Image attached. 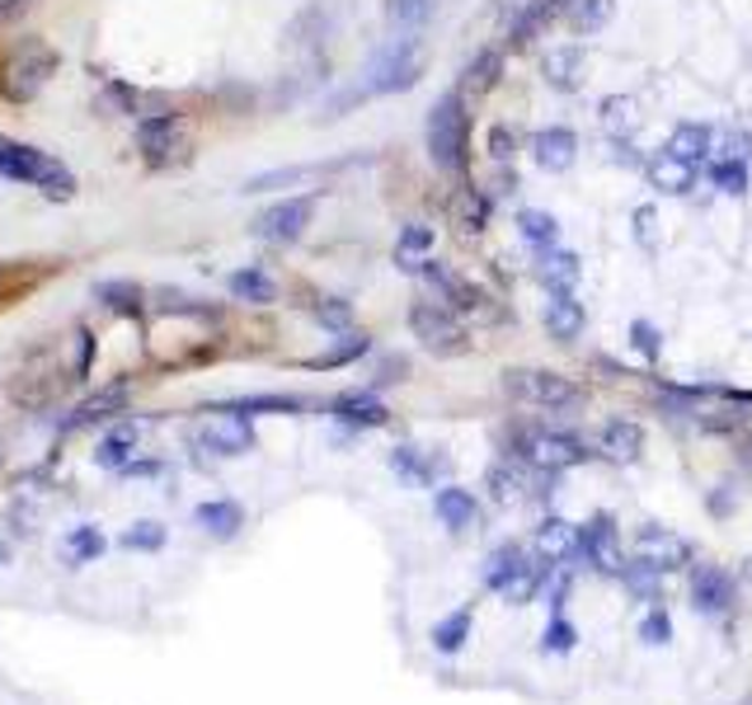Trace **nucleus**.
Wrapping results in <instances>:
<instances>
[{
  "instance_id": "2",
  "label": "nucleus",
  "mask_w": 752,
  "mask_h": 705,
  "mask_svg": "<svg viewBox=\"0 0 752 705\" xmlns=\"http://www.w3.org/2000/svg\"><path fill=\"white\" fill-rule=\"evenodd\" d=\"M424 67H428L424 43L414 33H400V38H390L386 48L372 52V62L363 71V90L367 94H405V90L419 85Z\"/></svg>"
},
{
  "instance_id": "39",
  "label": "nucleus",
  "mask_w": 752,
  "mask_h": 705,
  "mask_svg": "<svg viewBox=\"0 0 752 705\" xmlns=\"http://www.w3.org/2000/svg\"><path fill=\"white\" fill-rule=\"evenodd\" d=\"M311 310L325 329H334V335H348L353 329V306L344 297H321V302H311Z\"/></svg>"
},
{
  "instance_id": "34",
  "label": "nucleus",
  "mask_w": 752,
  "mask_h": 705,
  "mask_svg": "<svg viewBox=\"0 0 752 705\" xmlns=\"http://www.w3.org/2000/svg\"><path fill=\"white\" fill-rule=\"evenodd\" d=\"M470 635V606H461V612H447L438 625H433V644H438L443 654H457L461 644Z\"/></svg>"
},
{
  "instance_id": "10",
  "label": "nucleus",
  "mask_w": 752,
  "mask_h": 705,
  "mask_svg": "<svg viewBox=\"0 0 752 705\" xmlns=\"http://www.w3.org/2000/svg\"><path fill=\"white\" fill-rule=\"evenodd\" d=\"M136 146H142V155L151 165H170V161H180L184 155V127H180V117L174 113H151L142 132H136Z\"/></svg>"
},
{
  "instance_id": "9",
  "label": "nucleus",
  "mask_w": 752,
  "mask_h": 705,
  "mask_svg": "<svg viewBox=\"0 0 752 705\" xmlns=\"http://www.w3.org/2000/svg\"><path fill=\"white\" fill-rule=\"evenodd\" d=\"M636 560L649 564V570H659V574H672V570H687L691 545H687L678 532H668V527H640Z\"/></svg>"
},
{
  "instance_id": "13",
  "label": "nucleus",
  "mask_w": 752,
  "mask_h": 705,
  "mask_svg": "<svg viewBox=\"0 0 752 705\" xmlns=\"http://www.w3.org/2000/svg\"><path fill=\"white\" fill-rule=\"evenodd\" d=\"M527 155H531V161H537L541 170L565 174V170L573 165V155H579V136H573L569 127H541V132H531Z\"/></svg>"
},
{
  "instance_id": "6",
  "label": "nucleus",
  "mask_w": 752,
  "mask_h": 705,
  "mask_svg": "<svg viewBox=\"0 0 752 705\" xmlns=\"http://www.w3.org/2000/svg\"><path fill=\"white\" fill-rule=\"evenodd\" d=\"M409 329L433 358H457V352L466 348V329L451 320L438 302H414L409 306Z\"/></svg>"
},
{
  "instance_id": "42",
  "label": "nucleus",
  "mask_w": 752,
  "mask_h": 705,
  "mask_svg": "<svg viewBox=\"0 0 752 705\" xmlns=\"http://www.w3.org/2000/svg\"><path fill=\"white\" fill-rule=\"evenodd\" d=\"M372 344H367V335H358V329H348L344 335V344H334L329 352H321V358H315L311 367H344V362H353V358H363Z\"/></svg>"
},
{
  "instance_id": "23",
  "label": "nucleus",
  "mask_w": 752,
  "mask_h": 705,
  "mask_svg": "<svg viewBox=\"0 0 752 705\" xmlns=\"http://www.w3.org/2000/svg\"><path fill=\"white\" fill-rule=\"evenodd\" d=\"M104 551H109V541H104V532H99L94 522L71 527V532L62 537V564H67V570H81V564L99 560Z\"/></svg>"
},
{
  "instance_id": "19",
  "label": "nucleus",
  "mask_w": 752,
  "mask_h": 705,
  "mask_svg": "<svg viewBox=\"0 0 752 705\" xmlns=\"http://www.w3.org/2000/svg\"><path fill=\"white\" fill-rule=\"evenodd\" d=\"M329 409H334V419L348 423V428H382L390 419V409L382 405L376 390H344V396L334 400Z\"/></svg>"
},
{
  "instance_id": "50",
  "label": "nucleus",
  "mask_w": 752,
  "mask_h": 705,
  "mask_svg": "<svg viewBox=\"0 0 752 705\" xmlns=\"http://www.w3.org/2000/svg\"><path fill=\"white\" fill-rule=\"evenodd\" d=\"M10 555H14V551H10V541L0 537V570H6V564H10Z\"/></svg>"
},
{
  "instance_id": "14",
  "label": "nucleus",
  "mask_w": 752,
  "mask_h": 705,
  "mask_svg": "<svg viewBox=\"0 0 752 705\" xmlns=\"http://www.w3.org/2000/svg\"><path fill=\"white\" fill-rule=\"evenodd\" d=\"M390 466H395V476H400L405 484H414V489H433L447 476V457L443 452H424V447H409V442L395 447Z\"/></svg>"
},
{
  "instance_id": "20",
  "label": "nucleus",
  "mask_w": 752,
  "mask_h": 705,
  "mask_svg": "<svg viewBox=\"0 0 752 705\" xmlns=\"http://www.w3.org/2000/svg\"><path fill=\"white\" fill-rule=\"evenodd\" d=\"M193 522L203 527L207 537H216V541H231V537L245 527V508L235 503V499H212V503H197Z\"/></svg>"
},
{
  "instance_id": "26",
  "label": "nucleus",
  "mask_w": 752,
  "mask_h": 705,
  "mask_svg": "<svg viewBox=\"0 0 752 705\" xmlns=\"http://www.w3.org/2000/svg\"><path fill=\"white\" fill-rule=\"evenodd\" d=\"M668 151L682 155V161H691V165H701V161H710V151H715V132H710L705 123H682V127H672Z\"/></svg>"
},
{
  "instance_id": "44",
  "label": "nucleus",
  "mask_w": 752,
  "mask_h": 705,
  "mask_svg": "<svg viewBox=\"0 0 752 705\" xmlns=\"http://www.w3.org/2000/svg\"><path fill=\"white\" fill-rule=\"evenodd\" d=\"M630 344H636V352H640V358H649V362H654L659 352H663L659 329L649 325V320H636V325H630Z\"/></svg>"
},
{
  "instance_id": "22",
  "label": "nucleus",
  "mask_w": 752,
  "mask_h": 705,
  "mask_svg": "<svg viewBox=\"0 0 752 705\" xmlns=\"http://www.w3.org/2000/svg\"><path fill=\"white\" fill-rule=\"evenodd\" d=\"M499 71H504V52H499V48H485V52L466 67L457 94H461V100H485V94L499 85Z\"/></svg>"
},
{
  "instance_id": "48",
  "label": "nucleus",
  "mask_w": 752,
  "mask_h": 705,
  "mask_svg": "<svg viewBox=\"0 0 752 705\" xmlns=\"http://www.w3.org/2000/svg\"><path fill=\"white\" fill-rule=\"evenodd\" d=\"M104 409H123V390H109V396H99V400L81 405V409H75V423H90V419L104 415Z\"/></svg>"
},
{
  "instance_id": "16",
  "label": "nucleus",
  "mask_w": 752,
  "mask_h": 705,
  "mask_svg": "<svg viewBox=\"0 0 752 705\" xmlns=\"http://www.w3.org/2000/svg\"><path fill=\"white\" fill-rule=\"evenodd\" d=\"M485 489L489 499L499 508H518L531 499V466H518V461H499L485 470Z\"/></svg>"
},
{
  "instance_id": "12",
  "label": "nucleus",
  "mask_w": 752,
  "mask_h": 705,
  "mask_svg": "<svg viewBox=\"0 0 752 705\" xmlns=\"http://www.w3.org/2000/svg\"><path fill=\"white\" fill-rule=\"evenodd\" d=\"M644 174H649V184H654L659 193H668V198H682V193L697 188L701 165H691V161H682V155H672V151L663 146V151H654V155L644 161Z\"/></svg>"
},
{
  "instance_id": "35",
  "label": "nucleus",
  "mask_w": 752,
  "mask_h": 705,
  "mask_svg": "<svg viewBox=\"0 0 752 705\" xmlns=\"http://www.w3.org/2000/svg\"><path fill=\"white\" fill-rule=\"evenodd\" d=\"M99 302H104L109 310H118V316H136L146 302V292L136 283H99Z\"/></svg>"
},
{
  "instance_id": "49",
  "label": "nucleus",
  "mask_w": 752,
  "mask_h": 705,
  "mask_svg": "<svg viewBox=\"0 0 752 705\" xmlns=\"http://www.w3.org/2000/svg\"><path fill=\"white\" fill-rule=\"evenodd\" d=\"M489 161H494V165H512V132H508V127H494V132H489Z\"/></svg>"
},
{
  "instance_id": "40",
  "label": "nucleus",
  "mask_w": 752,
  "mask_h": 705,
  "mask_svg": "<svg viewBox=\"0 0 752 705\" xmlns=\"http://www.w3.org/2000/svg\"><path fill=\"white\" fill-rule=\"evenodd\" d=\"M626 588H630V593H636L640 602H659L663 597V583H659V570H649V564H626Z\"/></svg>"
},
{
  "instance_id": "15",
  "label": "nucleus",
  "mask_w": 752,
  "mask_h": 705,
  "mask_svg": "<svg viewBox=\"0 0 752 705\" xmlns=\"http://www.w3.org/2000/svg\"><path fill=\"white\" fill-rule=\"evenodd\" d=\"M531 545H537V555L550 564H573V555H583V527H573L565 518H546Z\"/></svg>"
},
{
  "instance_id": "45",
  "label": "nucleus",
  "mask_w": 752,
  "mask_h": 705,
  "mask_svg": "<svg viewBox=\"0 0 752 705\" xmlns=\"http://www.w3.org/2000/svg\"><path fill=\"white\" fill-rule=\"evenodd\" d=\"M573 644H579V631H573L565 616H556V621L546 625V650H550V654H569Z\"/></svg>"
},
{
  "instance_id": "30",
  "label": "nucleus",
  "mask_w": 752,
  "mask_h": 705,
  "mask_svg": "<svg viewBox=\"0 0 752 705\" xmlns=\"http://www.w3.org/2000/svg\"><path fill=\"white\" fill-rule=\"evenodd\" d=\"M226 287H231L235 302H250V306H264V302L278 297V287H273V278L264 268H235L226 278Z\"/></svg>"
},
{
  "instance_id": "7",
  "label": "nucleus",
  "mask_w": 752,
  "mask_h": 705,
  "mask_svg": "<svg viewBox=\"0 0 752 705\" xmlns=\"http://www.w3.org/2000/svg\"><path fill=\"white\" fill-rule=\"evenodd\" d=\"M311 226V198H283L254 217V235L268 245H296Z\"/></svg>"
},
{
  "instance_id": "43",
  "label": "nucleus",
  "mask_w": 752,
  "mask_h": 705,
  "mask_svg": "<svg viewBox=\"0 0 752 705\" xmlns=\"http://www.w3.org/2000/svg\"><path fill=\"white\" fill-rule=\"evenodd\" d=\"M710 161H743V165H752V136H748V132H724V136H715V151H710Z\"/></svg>"
},
{
  "instance_id": "11",
  "label": "nucleus",
  "mask_w": 752,
  "mask_h": 705,
  "mask_svg": "<svg viewBox=\"0 0 752 705\" xmlns=\"http://www.w3.org/2000/svg\"><path fill=\"white\" fill-rule=\"evenodd\" d=\"M583 555L592 560V570L598 574H626V555H621V537H617V522L611 518H592L583 527Z\"/></svg>"
},
{
  "instance_id": "33",
  "label": "nucleus",
  "mask_w": 752,
  "mask_h": 705,
  "mask_svg": "<svg viewBox=\"0 0 752 705\" xmlns=\"http://www.w3.org/2000/svg\"><path fill=\"white\" fill-rule=\"evenodd\" d=\"M579 71H583V52L579 48H560V52L546 57V75H550V85H556V90H573V85H579Z\"/></svg>"
},
{
  "instance_id": "3",
  "label": "nucleus",
  "mask_w": 752,
  "mask_h": 705,
  "mask_svg": "<svg viewBox=\"0 0 752 705\" xmlns=\"http://www.w3.org/2000/svg\"><path fill=\"white\" fill-rule=\"evenodd\" d=\"M466 136H470L466 100L451 90L428 113V155H433V165L447 170V174H457L466 165Z\"/></svg>"
},
{
  "instance_id": "1",
  "label": "nucleus",
  "mask_w": 752,
  "mask_h": 705,
  "mask_svg": "<svg viewBox=\"0 0 752 705\" xmlns=\"http://www.w3.org/2000/svg\"><path fill=\"white\" fill-rule=\"evenodd\" d=\"M0 180L43 193V198H52V203L75 198V174L57 161L52 151L29 146V142H19V136H6V132H0Z\"/></svg>"
},
{
  "instance_id": "5",
  "label": "nucleus",
  "mask_w": 752,
  "mask_h": 705,
  "mask_svg": "<svg viewBox=\"0 0 752 705\" xmlns=\"http://www.w3.org/2000/svg\"><path fill=\"white\" fill-rule=\"evenodd\" d=\"M518 457H522L531 470H546V476H556V470L583 466L592 452L583 447V438H573V433H556V428H527V433L518 438Z\"/></svg>"
},
{
  "instance_id": "47",
  "label": "nucleus",
  "mask_w": 752,
  "mask_h": 705,
  "mask_svg": "<svg viewBox=\"0 0 752 705\" xmlns=\"http://www.w3.org/2000/svg\"><path fill=\"white\" fill-rule=\"evenodd\" d=\"M457 217H461V226H466V231H480V226H485V203L475 198L470 188H461V198H457Z\"/></svg>"
},
{
  "instance_id": "17",
  "label": "nucleus",
  "mask_w": 752,
  "mask_h": 705,
  "mask_svg": "<svg viewBox=\"0 0 752 705\" xmlns=\"http://www.w3.org/2000/svg\"><path fill=\"white\" fill-rule=\"evenodd\" d=\"M583 325H588L583 302L573 297V292H550V302H546V335L556 339V344H569V339L583 335Z\"/></svg>"
},
{
  "instance_id": "28",
  "label": "nucleus",
  "mask_w": 752,
  "mask_h": 705,
  "mask_svg": "<svg viewBox=\"0 0 752 705\" xmlns=\"http://www.w3.org/2000/svg\"><path fill=\"white\" fill-rule=\"evenodd\" d=\"M565 6L569 0H531V6L522 10V19L512 24V48H531V38L546 33V24L556 14H565Z\"/></svg>"
},
{
  "instance_id": "38",
  "label": "nucleus",
  "mask_w": 752,
  "mask_h": 705,
  "mask_svg": "<svg viewBox=\"0 0 752 705\" xmlns=\"http://www.w3.org/2000/svg\"><path fill=\"white\" fill-rule=\"evenodd\" d=\"M428 249H433V231H428V226H405V231H400V245H395V259H400V268H414Z\"/></svg>"
},
{
  "instance_id": "21",
  "label": "nucleus",
  "mask_w": 752,
  "mask_h": 705,
  "mask_svg": "<svg viewBox=\"0 0 752 705\" xmlns=\"http://www.w3.org/2000/svg\"><path fill=\"white\" fill-rule=\"evenodd\" d=\"M640 447H644V433H640L636 423H626V419L607 423L602 438H598V452H602L607 461H617V466H636V461H640Z\"/></svg>"
},
{
  "instance_id": "36",
  "label": "nucleus",
  "mask_w": 752,
  "mask_h": 705,
  "mask_svg": "<svg viewBox=\"0 0 752 705\" xmlns=\"http://www.w3.org/2000/svg\"><path fill=\"white\" fill-rule=\"evenodd\" d=\"M438 14V0H386V19L400 29H419Z\"/></svg>"
},
{
  "instance_id": "27",
  "label": "nucleus",
  "mask_w": 752,
  "mask_h": 705,
  "mask_svg": "<svg viewBox=\"0 0 752 705\" xmlns=\"http://www.w3.org/2000/svg\"><path fill=\"white\" fill-rule=\"evenodd\" d=\"M537 278H541L550 292H573V283H579V254L546 249L541 264H537Z\"/></svg>"
},
{
  "instance_id": "24",
  "label": "nucleus",
  "mask_w": 752,
  "mask_h": 705,
  "mask_svg": "<svg viewBox=\"0 0 752 705\" xmlns=\"http://www.w3.org/2000/svg\"><path fill=\"white\" fill-rule=\"evenodd\" d=\"M433 508H438V522L447 527V532H470L475 518H480V508H475L470 489H438Z\"/></svg>"
},
{
  "instance_id": "41",
  "label": "nucleus",
  "mask_w": 752,
  "mask_h": 705,
  "mask_svg": "<svg viewBox=\"0 0 752 705\" xmlns=\"http://www.w3.org/2000/svg\"><path fill=\"white\" fill-rule=\"evenodd\" d=\"M748 170L752 165H743V161H710V180H715V188L743 198V193H748Z\"/></svg>"
},
{
  "instance_id": "32",
  "label": "nucleus",
  "mask_w": 752,
  "mask_h": 705,
  "mask_svg": "<svg viewBox=\"0 0 752 705\" xmlns=\"http://www.w3.org/2000/svg\"><path fill=\"white\" fill-rule=\"evenodd\" d=\"M611 14V0H569L565 6V19L573 33H598Z\"/></svg>"
},
{
  "instance_id": "18",
  "label": "nucleus",
  "mask_w": 752,
  "mask_h": 705,
  "mask_svg": "<svg viewBox=\"0 0 752 705\" xmlns=\"http://www.w3.org/2000/svg\"><path fill=\"white\" fill-rule=\"evenodd\" d=\"M691 602H697V612H705V616H724L729 602H734V583H729L724 570L701 564V570H691Z\"/></svg>"
},
{
  "instance_id": "37",
  "label": "nucleus",
  "mask_w": 752,
  "mask_h": 705,
  "mask_svg": "<svg viewBox=\"0 0 752 705\" xmlns=\"http://www.w3.org/2000/svg\"><path fill=\"white\" fill-rule=\"evenodd\" d=\"M170 541V532H165V522H151V518H142V522H132L128 532H123V551H161V545Z\"/></svg>"
},
{
  "instance_id": "31",
  "label": "nucleus",
  "mask_w": 752,
  "mask_h": 705,
  "mask_svg": "<svg viewBox=\"0 0 752 705\" xmlns=\"http://www.w3.org/2000/svg\"><path fill=\"white\" fill-rule=\"evenodd\" d=\"M518 231H522V241L531 245V249H556V235H560V226H556V217L550 212H541V207H527V212H518Z\"/></svg>"
},
{
  "instance_id": "46",
  "label": "nucleus",
  "mask_w": 752,
  "mask_h": 705,
  "mask_svg": "<svg viewBox=\"0 0 752 705\" xmlns=\"http://www.w3.org/2000/svg\"><path fill=\"white\" fill-rule=\"evenodd\" d=\"M640 640H644V644H668V640H672V621L663 616V606H654V612L640 621Z\"/></svg>"
},
{
  "instance_id": "29",
  "label": "nucleus",
  "mask_w": 752,
  "mask_h": 705,
  "mask_svg": "<svg viewBox=\"0 0 752 705\" xmlns=\"http://www.w3.org/2000/svg\"><path fill=\"white\" fill-rule=\"evenodd\" d=\"M598 117H602L607 136H617V142H626V136H636V127H640V104L630 100V94H611V100H602Z\"/></svg>"
},
{
  "instance_id": "25",
  "label": "nucleus",
  "mask_w": 752,
  "mask_h": 705,
  "mask_svg": "<svg viewBox=\"0 0 752 705\" xmlns=\"http://www.w3.org/2000/svg\"><path fill=\"white\" fill-rule=\"evenodd\" d=\"M132 452H136V428H132V423H118V428H109V433L99 438V447H94V466H104V470H128V466H132Z\"/></svg>"
},
{
  "instance_id": "4",
  "label": "nucleus",
  "mask_w": 752,
  "mask_h": 705,
  "mask_svg": "<svg viewBox=\"0 0 752 705\" xmlns=\"http://www.w3.org/2000/svg\"><path fill=\"white\" fill-rule=\"evenodd\" d=\"M504 386H508V396L518 405H527V409H573V405H583L579 386L556 377V371H541V367H512L504 377Z\"/></svg>"
},
{
  "instance_id": "8",
  "label": "nucleus",
  "mask_w": 752,
  "mask_h": 705,
  "mask_svg": "<svg viewBox=\"0 0 752 705\" xmlns=\"http://www.w3.org/2000/svg\"><path fill=\"white\" fill-rule=\"evenodd\" d=\"M197 447L212 457H245V452H254V428L245 415L226 409V415H216L197 428Z\"/></svg>"
}]
</instances>
